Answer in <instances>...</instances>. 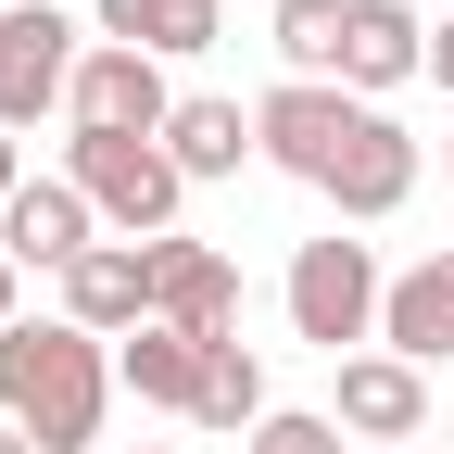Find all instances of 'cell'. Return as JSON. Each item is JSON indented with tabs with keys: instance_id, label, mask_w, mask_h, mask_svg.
I'll list each match as a JSON object with an SVG mask.
<instances>
[{
	"instance_id": "cell-1",
	"label": "cell",
	"mask_w": 454,
	"mask_h": 454,
	"mask_svg": "<svg viewBox=\"0 0 454 454\" xmlns=\"http://www.w3.org/2000/svg\"><path fill=\"white\" fill-rule=\"evenodd\" d=\"M114 404V340H89L76 316H13L0 328V417L38 454H89Z\"/></svg>"
},
{
	"instance_id": "cell-2",
	"label": "cell",
	"mask_w": 454,
	"mask_h": 454,
	"mask_svg": "<svg viewBox=\"0 0 454 454\" xmlns=\"http://www.w3.org/2000/svg\"><path fill=\"white\" fill-rule=\"evenodd\" d=\"M278 303H291V340H316L328 366H354V354H379V303H391V278H379L366 240H340V227H328V240L291 253Z\"/></svg>"
},
{
	"instance_id": "cell-3",
	"label": "cell",
	"mask_w": 454,
	"mask_h": 454,
	"mask_svg": "<svg viewBox=\"0 0 454 454\" xmlns=\"http://www.w3.org/2000/svg\"><path fill=\"white\" fill-rule=\"evenodd\" d=\"M64 177L89 190V215L114 227V240H177L190 177H177L164 139H101V127H76V139H64Z\"/></svg>"
},
{
	"instance_id": "cell-4",
	"label": "cell",
	"mask_w": 454,
	"mask_h": 454,
	"mask_svg": "<svg viewBox=\"0 0 454 454\" xmlns=\"http://www.w3.org/2000/svg\"><path fill=\"white\" fill-rule=\"evenodd\" d=\"M76 64H89V38L76 13H51V0H0V127H38V114H64L76 101Z\"/></svg>"
},
{
	"instance_id": "cell-5",
	"label": "cell",
	"mask_w": 454,
	"mask_h": 454,
	"mask_svg": "<svg viewBox=\"0 0 454 454\" xmlns=\"http://www.w3.org/2000/svg\"><path fill=\"white\" fill-rule=\"evenodd\" d=\"M417 177H429V152H417V139L366 101V114H354V139H340V164H328L316 190H328V215H340V227H379V215H404V202H417Z\"/></svg>"
},
{
	"instance_id": "cell-6",
	"label": "cell",
	"mask_w": 454,
	"mask_h": 454,
	"mask_svg": "<svg viewBox=\"0 0 454 454\" xmlns=\"http://www.w3.org/2000/svg\"><path fill=\"white\" fill-rule=\"evenodd\" d=\"M354 89H316V76H278L265 101H253V139H265V164H278V177H328V164H340V139H354Z\"/></svg>"
},
{
	"instance_id": "cell-7",
	"label": "cell",
	"mask_w": 454,
	"mask_h": 454,
	"mask_svg": "<svg viewBox=\"0 0 454 454\" xmlns=\"http://www.w3.org/2000/svg\"><path fill=\"white\" fill-rule=\"evenodd\" d=\"M164 114H177V89H164V64H152V51H114V38H89L64 127H101V139H164Z\"/></svg>"
},
{
	"instance_id": "cell-8",
	"label": "cell",
	"mask_w": 454,
	"mask_h": 454,
	"mask_svg": "<svg viewBox=\"0 0 454 454\" xmlns=\"http://www.w3.org/2000/svg\"><path fill=\"white\" fill-rule=\"evenodd\" d=\"M152 328L240 340V265H227L215 240H152Z\"/></svg>"
},
{
	"instance_id": "cell-9",
	"label": "cell",
	"mask_w": 454,
	"mask_h": 454,
	"mask_svg": "<svg viewBox=\"0 0 454 454\" xmlns=\"http://www.w3.org/2000/svg\"><path fill=\"white\" fill-rule=\"evenodd\" d=\"M0 253H13L26 278H38V265L64 278L76 253H101V215H89V190H76V177H26L13 202H0Z\"/></svg>"
},
{
	"instance_id": "cell-10",
	"label": "cell",
	"mask_w": 454,
	"mask_h": 454,
	"mask_svg": "<svg viewBox=\"0 0 454 454\" xmlns=\"http://www.w3.org/2000/svg\"><path fill=\"white\" fill-rule=\"evenodd\" d=\"M340 429H354L366 454H404L417 429H429V366H404V354H354L340 366V404H328Z\"/></svg>"
},
{
	"instance_id": "cell-11",
	"label": "cell",
	"mask_w": 454,
	"mask_h": 454,
	"mask_svg": "<svg viewBox=\"0 0 454 454\" xmlns=\"http://www.w3.org/2000/svg\"><path fill=\"white\" fill-rule=\"evenodd\" d=\"M64 316H76L89 340L152 328V240H101V253H76V265H64Z\"/></svg>"
},
{
	"instance_id": "cell-12",
	"label": "cell",
	"mask_w": 454,
	"mask_h": 454,
	"mask_svg": "<svg viewBox=\"0 0 454 454\" xmlns=\"http://www.w3.org/2000/svg\"><path fill=\"white\" fill-rule=\"evenodd\" d=\"M379 354H404V366H454V253H429V265L391 278V303H379Z\"/></svg>"
},
{
	"instance_id": "cell-13",
	"label": "cell",
	"mask_w": 454,
	"mask_h": 454,
	"mask_svg": "<svg viewBox=\"0 0 454 454\" xmlns=\"http://www.w3.org/2000/svg\"><path fill=\"white\" fill-rule=\"evenodd\" d=\"M114 51H152V64H202L227 38V0H89Z\"/></svg>"
},
{
	"instance_id": "cell-14",
	"label": "cell",
	"mask_w": 454,
	"mask_h": 454,
	"mask_svg": "<svg viewBox=\"0 0 454 454\" xmlns=\"http://www.w3.org/2000/svg\"><path fill=\"white\" fill-rule=\"evenodd\" d=\"M404 76H429V26L404 13V0H354V38H340V89H354V101H379V89H404Z\"/></svg>"
},
{
	"instance_id": "cell-15",
	"label": "cell",
	"mask_w": 454,
	"mask_h": 454,
	"mask_svg": "<svg viewBox=\"0 0 454 454\" xmlns=\"http://www.w3.org/2000/svg\"><path fill=\"white\" fill-rule=\"evenodd\" d=\"M164 152H177V177L202 190V177H240V164H253L265 139H253V114H240V101H215V89H190L177 114H164Z\"/></svg>"
},
{
	"instance_id": "cell-16",
	"label": "cell",
	"mask_w": 454,
	"mask_h": 454,
	"mask_svg": "<svg viewBox=\"0 0 454 454\" xmlns=\"http://www.w3.org/2000/svg\"><path fill=\"white\" fill-rule=\"evenodd\" d=\"M114 391L190 417V404H202V340H190V328H127V340H114Z\"/></svg>"
},
{
	"instance_id": "cell-17",
	"label": "cell",
	"mask_w": 454,
	"mask_h": 454,
	"mask_svg": "<svg viewBox=\"0 0 454 454\" xmlns=\"http://www.w3.org/2000/svg\"><path fill=\"white\" fill-rule=\"evenodd\" d=\"M190 417H202V429H240V442L278 417V404H265V354H253V340H202V404H190Z\"/></svg>"
},
{
	"instance_id": "cell-18",
	"label": "cell",
	"mask_w": 454,
	"mask_h": 454,
	"mask_svg": "<svg viewBox=\"0 0 454 454\" xmlns=\"http://www.w3.org/2000/svg\"><path fill=\"white\" fill-rule=\"evenodd\" d=\"M265 38H278V64H291V76L340 89V38H354V0H278V13H265Z\"/></svg>"
},
{
	"instance_id": "cell-19",
	"label": "cell",
	"mask_w": 454,
	"mask_h": 454,
	"mask_svg": "<svg viewBox=\"0 0 454 454\" xmlns=\"http://www.w3.org/2000/svg\"><path fill=\"white\" fill-rule=\"evenodd\" d=\"M240 454H340V417H316V404H278Z\"/></svg>"
},
{
	"instance_id": "cell-20",
	"label": "cell",
	"mask_w": 454,
	"mask_h": 454,
	"mask_svg": "<svg viewBox=\"0 0 454 454\" xmlns=\"http://www.w3.org/2000/svg\"><path fill=\"white\" fill-rule=\"evenodd\" d=\"M429 76H442V101H454V13L429 26Z\"/></svg>"
},
{
	"instance_id": "cell-21",
	"label": "cell",
	"mask_w": 454,
	"mask_h": 454,
	"mask_svg": "<svg viewBox=\"0 0 454 454\" xmlns=\"http://www.w3.org/2000/svg\"><path fill=\"white\" fill-rule=\"evenodd\" d=\"M13 291H26V265H13V253H0V328H13Z\"/></svg>"
},
{
	"instance_id": "cell-22",
	"label": "cell",
	"mask_w": 454,
	"mask_h": 454,
	"mask_svg": "<svg viewBox=\"0 0 454 454\" xmlns=\"http://www.w3.org/2000/svg\"><path fill=\"white\" fill-rule=\"evenodd\" d=\"M13 190H26V164H13V127H0V202H13Z\"/></svg>"
},
{
	"instance_id": "cell-23",
	"label": "cell",
	"mask_w": 454,
	"mask_h": 454,
	"mask_svg": "<svg viewBox=\"0 0 454 454\" xmlns=\"http://www.w3.org/2000/svg\"><path fill=\"white\" fill-rule=\"evenodd\" d=\"M0 454H38V442H26V429H13V417H0Z\"/></svg>"
},
{
	"instance_id": "cell-24",
	"label": "cell",
	"mask_w": 454,
	"mask_h": 454,
	"mask_svg": "<svg viewBox=\"0 0 454 454\" xmlns=\"http://www.w3.org/2000/svg\"><path fill=\"white\" fill-rule=\"evenodd\" d=\"M442 177H454V127H442Z\"/></svg>"
},
{
	"instance_id": "cell-25",
	"label": "cell",
	"mask_w": 454,
	"mask_h": 454,
	"mask_svg": "<svg viewBox=\"0 0 454 454\" xmlns=\"http://www.w3.org/2000/svg\"><path fill=\"white\" fill-rule=\"evenodd\" d=\"M127 454H177V442H127Z\"/></svg>"
}]
</instances>
